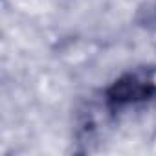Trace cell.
<instances>
[{"label":"cell","instance_id":"1","mask_svg":"<svg viewBox=\"0 0 156 156\" xmlns=\"http://www.w3.org/2000/svg\"><path fill=\"white\" fill-rule=\"evenodd\" d=\"M156 94V77L152 70L127 72L107 90V101L112 107H127L151 99Z\"/></svg>","mask_w":156,"mask_h":156},{"label":"cell","instance_id":"2","mask_svg":"<svg viewBox=\"0 0 156 156\" xmlns=\"http://www.w3.org/2000/svg\"><path fill=\"white\" fill-rule=\"evenodd\" d=\"M149 20H151L152 24H156V8L152 9V13H151V19H149Z\"/></svg>","mask_w":156,"mask_h":156}]
</instances>
